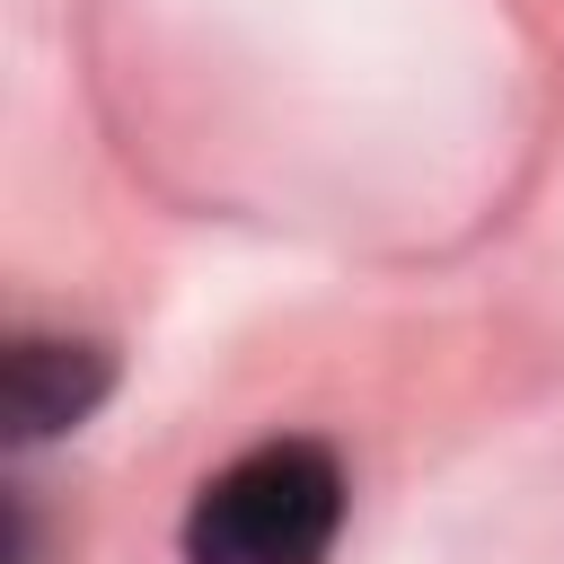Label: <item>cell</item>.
<instances>
[{
    "label": "cell",
    "mask_w": 564,
    "mask_h": 564,
    "mask_svg": "<svg viewBox=\"0 0 564 564\" xmlns=\"http://www.w3.org/2000/svg\"><path fill=\"white\" fill-rule=\"evenodd\" d=\"M97 397H106V361L88 344H44V335L9 344V423H18V441H44V432L79 423Z\"/></svg>",
    "instance_id": "7a4b0ae2"
},
{
    "label": "cell",
    "mask_w": 564,
    "mask_h": 564,
    "mask_svg": "<svg viewBox=\"0 0 564 564\" xmlns=\"http://www.w3.org/2000/svg\"><path fill=\"white\" fill-rule=\"evenodd\" d=\"M344 529V467L317 441H256L203 476L185 511V564H326Z\"/></svg>",
    "instance_id": "6da1fadb"
}]
</instances>
